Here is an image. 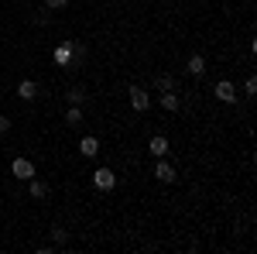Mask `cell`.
<instances>
[{
    "mask_svg": "<svg viewBox=\"0 0 257 254\" xmlns=\"http://www.w3.org/2000/svg\"><path fill=\"white\" fill-rule=\"evenodd\" d=\"M11 172H14L21 182H28V179H35V161H31V158H14V161H11Z\"/></svg>",
    "mask_w": 257,
    "mask_h": 254,
    "instance_id": "cell-1",
    "label": "cell"
},
{
    "mask_svg": "<svg viewBox=\"0 0 257 254\" xmlns=\"http://www.w3.org/2000/svg\"><path fill=\"white\" fill-rule=\"evenodd\" d=\"M93 186H96L99 193H110V189L117 186V176H113L110 168H96V172H93Z\"/></svg>",
    "mask_w": 257,
    "mask_h": 254,
    "instance_id": "cell-2",
    "label": "cell"
},
{
    "mask_svg": "<svg viewBox=\"0 0 257 254\" xmlns=\"http://www.w3.org/2000/svg\"><path fill=\"white\" fill-rule=\"evenodd\" d=\"M213 93H216V100H219V103H237V86H233L230 79H219Z\"/></svg>",
    "mask_w": 257,
    "mask_h": 254,
    "instance_id": "cell-3",
    "label": "cell"
},
{
    "mask_svg": "<svg viewBox=\"0 0 257 254\" xmlns=\"http://www.w3.org/2000/svg\"><path fill=\"white\" fill-rule=\"evenodd\" d=\"M127 93H131V107H134L138 114H144V110L151 107V97H148V90H141V86H131Z\"/></svg>",
    "mask_w": 257,
    "mask_h": 254,
    "instance_id": "cell-4",
    "label": "cell"
},
{
    "mask_svg": "<svg viewBox=\"0 0 257 254\" xmlns=\"http://www.w3.org/2000/svg\"><path fill=\"white\" fill-rule=\"evenodd\" d=\"M79 151H82V158H96V155H99V141H96L93 134H86V137L79 141Z\"/></svg>",
    "mask_w": 257,
    "mask_h": 254,
    "instance_id": "cell-5",
    "label": "cell"
},
{
    "mask_svg": "<svg viewBox=\"0 0 257 254\" xmlns=\"http://www.w3.org/2000/svg\"><path fill=\"white\" fill-rule=\"evenodd\" d=\"M155 179H158V182H175V168H172V165H168V161H158V165H155Z\"/></svg>",
    "mask_w": 257,
    "mask_h": 254,
    "instance_id": "cell-6",
    "label": "cell"
},
{
    "mask_svg": "<svg viewBox=\"0 0 257 254\" xmlns=\"http://www.w3.org/2000/svg\"><path fill=\"white\" fill-rule=\"evenodd\" d=\"M148 148H151V155L155 158H161V155H168V137H161V134H155L151 141H148Z\"/></svg>",
    "mask_w": 257,
    "mask_h": 254,
    "instance_id": "cell-7",
    "label": "cell"
},
{
    "mask_svg": "<svg viewBox=\"0 0 257 254\" xmlns=\"http://www.w3.org/2000/svg\"><path fill=\"white\" fill-rule=\"evenodd\" d=\"M161 107H165L168 114H175L178 107H182V100H178V93H172V90H165V93H161Z\"/></svg>",
    "mask_w": 257,
    "mask_h": 254,
    "instance_id": "cell-8",
    "label": "cell"
},
{
    "mask_svg": "<svg viewBox=\"0 0 257 254\" xmlns=\"http://www.w3.org/2000/svg\"><path fill=\"white\" fill-rule=\"evenodd\" d=\"M55 62L59 65H69L72 62V41H62L59 48H55Z\"/></svg>",
    "mask_w": 257,
    "mask_h": 254,
    "instance_id": "cell-9",
    "label": "cell"
},
{
    "mask_svg": "<svg viewBox=\"0 0 257 254\" xmlns=\"http://www.w3.org/2000/svg\"><path fill=\"white\" fill-rule=\"evenodd\" d=\"M18 97H21V100H35V97H38V82L24 79V82L18 86Z\"/></svg>",
    "mask_w": 257,
    "mask_h": 254,
    "instance_id": "cell-10",
    "label": "cell"
},
{
    "mask_svg": "<svg viewBox=\"0 0 257 254\" xmlns=\"http://www.w3.org/2000/svg\"><path fill=\"white\" fill-rule=\"evenodd\" d=\"M65 124H69V127H79V124H82V107H72V103H69V110H65Z\"/></svg>",
    "mask_w": 257,
    "mask_h": 254,
    "instance_id": "cell-11",
    "label": "cell"
},
{
    "mask_svg": "<svg viewBox=\"0 0 257 254\" xmlns=\"http://www.w3.org/2000/svg\"><path fill=\"white\" fill-rule=\"evenodd\" d=\"M185 69H189V76H202V72H206V59H202V55H192Z\"/></svg>",
    "mask_w": 257,
    "mask_h": 254,
    "instance_id": "cell-12",
    "label": "cell"
},
{
    "mask_svg": "<svg viewBox=\"0 0 257 254\" xmlns=\"http://www.w3.org/2000/svg\"><path fill=\"white\" fill-rule=\"evenodd\" d=\"M65 97H69V103H72V107H82V100H86V90H82V86H72Z\"/></svg>",
    "mask_w": 257,
    "mask_h": 254,
    "instance_id": "cell-13",
    "label": "cell"
},
{
    "mask_svg": "<svg viewBox=\"0 0 257 254\" xmlns=\"http://www.w3.org/2000/svg\"><path fill=\"white\" fill-rule=\"evenodd\" d=\"M28 182H31V196H35V199H45V196H48V186H45L41 179H28Z\"/></svg>",
    "mask_w": 257,
    "mask_h": 254,
    "instance_id": "cell-14",
    "label": "cell"
},
{
    "mask_svg": "<svg viewBox=\"0 0 257 254\" xmlns=\"http://www.w3.org/2000/svg\"><path fill=\"white\" fill-rule=\"evenodd\" d=\"M82 59H86V48H82L79 41H72V62H69V65H79Z\"/></svg>",
    "mask_w": 257,
    "mask_h": 254,
    "instance_id": "cell-15",
    "label": "cell"
},
{
    "mask_svg": "<svg viewBox=\"0 0 257 254\" xmlns=\"http://www.w3.org/2000/svg\"><path fill=\"white\" fill-rule=\"evenodd\" d=\"M52 237H55V244H65V240H69V234H65V227H59V223L52 227Z\"/></svg>",
    "mask_w": 257,
    "mask_h": 254,
    "instance_id": "cell-16",
    "label": "cell"
},
{
    "mask_svg": "<svg viewBox=\"0 0 257 254\" xmlns=\"http://www.w3.org/2000/svg\"><path fill=\"white\" fill-rule=\"evenodd\" d=\"M155 86H158L161 93H165V90H172L175 82H172V76H158V79H155Z\"/></svg>",
    "mask_w": 257,
    "mask_h": 254,
    "instance_id": "cell-17",
    "label": "cell"
},
{
    "mask_svg": "<svg viewBox=\"0 0 257 254\" xmlns=\"http://www.w3.org/2000/svg\"><path fill=\"white\" fill-rule=\"evenodd\" d=\"M65 4H69V0H45V7H48V11H62Z\"/></svg>",
    "mask_w": 257,
    "mask_h": 254,
    "instance_id": "cell-18",
    "label": "cell"
},
{
    "mask_svg": "<svg viewBox=\"0 0 257 254\" xmlns=\"http://www.w3.org/2000/svg\"><path fill=\"white\" fill-rule=\"evenodd\" d=\"M243 93H257V79H254V76L243 82Z\"/></svg>",
    "mask_w": 257,
    "mask_h": 254,
    "instance_id": "cell-19",
    "label": "cell"
},
{
    "mask_svg": "<svg viewBox=\"0 0 257 254\" xmlns=\"http://www.w3.org/2000/svg\"><path fill=\"white\" fill-rule=\"evenodd\" d=\"M7 131H11V117H4V114H0V134H7Z\"/></svg>",
    "mask_w": 257,
    "mask_h": 254,
    "instance_id": "cell-20",
    "label": "cell"
}]
</instances>
